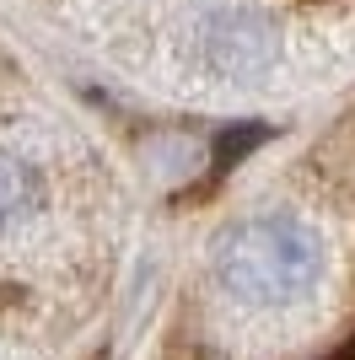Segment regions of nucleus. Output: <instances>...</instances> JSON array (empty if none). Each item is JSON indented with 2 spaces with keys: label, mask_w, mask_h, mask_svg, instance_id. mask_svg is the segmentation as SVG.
Listing matches in <instances>:
<instances>
[{
  "label": "nucleus",
  "mask_w": 355,
  "mask_h": 360,
  "mask_svg": "<svg viewBox=\"0 0 355 360\" xmlns=\"http://www.w3.org/2000/svg\"><path fill=\"white\" fill-rule=\"evenodd\" d=\"M210 274L242 307L275 312L301 301L323 274V237L296 215H248L210 248Z\"/></svg>",
  "instance_id": "nucleus-1"
},
{
  "label": "nucleus",
  "mask_w": 355,
  "mask_h": 360,
  "mask_svg": "<svg viewBox=\"0 0 355 360\" xmlns=\"http://www.w3.org/2000/svg\"><path fill=\"white\" fill-rule=\"evenodd\" d=\"M38 210H44V178H38V167L27 156H16V150H0V231L27 226Z\"/></svg>",
  "instance_id": "nucleus-3"
},
{
  "label": "nucleus",
  "mask_w": 355,
  "mask_h": 360,
  "mask_svg": "<svg viewBox=\"0 0 355 360\" xmlns=\"http://www.w3.org/2000/svg\"><path fill=\"white\" fill-rule=\"evenodd\" d=\"M199 38H205V65L221 75H253L275 60V32L253 11H210Z\"/></svg>",
  "instance_id": "nucleus-2"
}]
</instances>
